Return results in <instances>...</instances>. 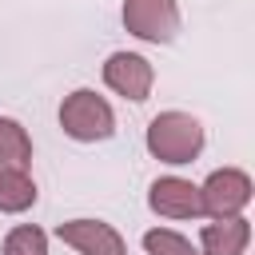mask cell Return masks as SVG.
<instances>
[{"instance_id": "obj_1", "label": "cell", "mask_w": 255, "mask_h": 255, "mask_svg": "<svg viewBox=\"0 0 255 255\" xmlns=\"http://www.w3.org/2000/svg\"><path fill=\"white\" fill-rule=\"evenodd\" d=\"M143 143L159 163L179 167V163H191L203 151V124L195 116H187V112H159L147 124Z\"/></svg>"}, {"instance_id": "obj_2", "label": "cell", "mask_w": 255, "mask_h": 255, "mask_svg": "<svg viewBox=\"0 0 255 255\" xmlns=\"http://www.w3.org/2000/svg\"><path fill=\"white\" fill-rule=\"evenodd\" d=\"M60 128L64 135H72L76 143H100L116 131V112L104 96H96L92 88H76L72 96H64L60 104Z\"/></svg>"}, {"instance_id": "obj_3", "label": "cell", "mask_w": 255, "mask_h": 255, "mask_svg": "<svg viewBox=\"0 0 255 255\" xmlns=\"http://www.w3.org/2000/svg\"><path fill=\"white\" fill-rule=\"evenodd\" d=\"M251 203V175L239 167H219L203 179L199 187V207L211 219H227V215H243V207Z\"/></svg>"}, {"instance_id": "obj_4", "label": "cell", "mask_w": 255, "mask_h": 255, "mask_svg": "<svg viewBox=\"0 0 255 255\" xmlns=\"http://www.w3.org/2000/svg\"><path fill=\"white\" fill-rule=\"evenodd\" d=\"M124 28L147 44H171L179 32L175 0H124Z\"/></svg>"}, {"instance_id": "obj_5", "label": "cell", "mask_w": 255, "mask_h": 255, "mask_svg": "<svg viewBox=\"0 0 255 255\" xmlns=\"http://www.w3.org/2000/svg\"><path fill=\"white\" fill-rule=\"evenodd\" d=\"M104 84L131 100V104H143L151 96V84H155V68L139 56V52H112L108 64H104Z\"/></svg>"}, {"instance_id": "obj_6", "label": "cell", "mask_w": 255, "mask_h": 255, "mask_svg": "<svg viewBox=\"0 0 255 255\" xmlns=\"http://www.w3.org/2000/svg\"><path fill=\"white\" fill-rule=\"evenodd\" d=\"M147 207L159 215V219H199L203 207H199V187L191 179H179V175H159L151 187H147Z\"/></svg>"}, {"instance_id": "obj_7", "label": "cell", "mask_w": 255, "mask_h": 255, "mask_svg": "<svg viewBox=\"0 0 255 255\" xmlns=\"http://www.w3.org/2000/svg\"><path fill=\"white\" fill-rule=\"evenodd\" d=\"M56 235H60V243L76 247L80 255H128L124 235L104 219H68L56 227Z\"/></svg>"}, {"instance_id": "obj_8", "label": "cell", "mask_w": 255, "mask_h": 255, "mask_svg": "<svg viewBox=\"0 0 255 255\" xmlns=\"http://www.w3.org/2000/svg\"><path fill=\"white\" fill-rule=\"evenodd\" d=\"M251 243V223L243 215L211 219L199 231V255H243Z\"/></svg>"}, {"instance_id": "obj_9", "label": "cell", "mask_w": 255, "mask_h": 255, "mask_svg": "<svg viewBox=\"0 0 255 255\" xmlns=\"http://www.w3.org/2000/svg\"><path fill=\"white\" fill-rule=\"evenodd\" d=\"M36 203V183L24 167H0V211L20 215Z\"/></svg>"}, {"instance_id": "obj_10", "label": "cell", "mask_w": 255, "mask_h": 255, "mask_svg": "<svg viewBox=\"0 0 255 255\" xmlns=\"http://www.w3.org/2000/svg\"><path fill=\"white\" fill-rule=\"evenodd\" d=\"M32 163V139L20 120L0 116V167H24Z\"/></svg>"}, {"instance_id": "obj_11", "label": "cell", "mask_w": 255, "mask_h": 255, "mask_svg": "<svg viewBox=\"0 0 255 255\" xmlns=\"http://www.w3.org/2000/svg\"><path fill=\"white\" fill-rule=\"evenodd\" d=\"M0 255H48V235L36 223H20V227H12L4 235Z\"/></svg>"}, {"instance_id": "obj_12", "label": "cell", "mask_w": 255, "mask_h": 255, "mask_svg": "<svg viewBox=\"0 0 255 255\" xmlns=\"http://www.w3.org/2000/svg\"><path fill=\"white\" fill-rule=\"evenodd\" d=\"M143 251L147 255H199V247H191V239H183L171 227H151L143 235Z\"/></svg>"}]
</instances>
